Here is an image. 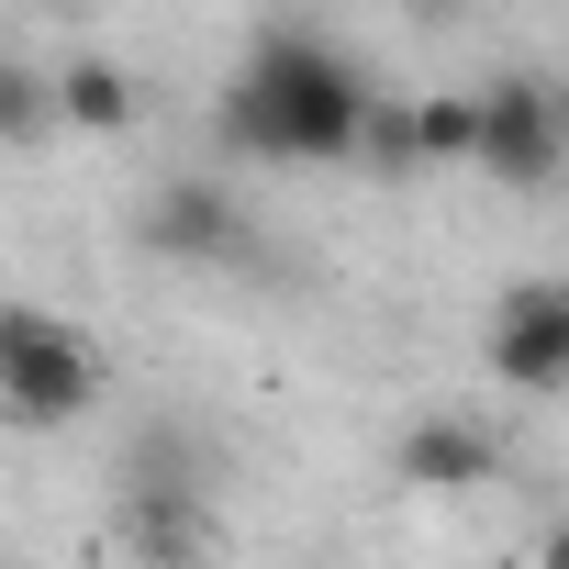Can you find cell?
<instances>
[{"mask_svg": "<svg viewBox=\"0 0 569 569\" xmlns=\"http://www.w3.org/2000/svg\"><path fill=\"white\" fill-rule=\"evenodd\" d=\"M369 79L336 34H302V23H279L246 46L223 112H212V146L223 157H257V168H336L358 157V123H369Z\"/></svg>", "mask_w": 569, "mask_h": 569, "instance_id": "1", "label": "cell"}, {"mask_svg": "<svg viewBox=\"0 0 569 569\" xmlns=\"http://www.w3.org/2000/svg\"><path fill=\"white\" fill-rule=\"evenodd\" d=\"M112 536L134 569H201L212 558V458L190 425H146L112 469Z\"/></svg>", "mask_w": 569, "mask_h": 569, "instance_id": "2", "label": "cell"}, {"mask_svg": "<svg viewBox=\"0 0 569 569\" xmlns=\"http://www.w3.org/2000/svg\"><path fill=\"white\" fill-rule=\"evenodd\" d=\"M101 402V347L90 325L46 313V302H0V425L23 436H57Z\"/></svg>", "mask_w": 569, "mask_h": 569, "instance_id": "3", "label": "cell"}, {"mask_svg": "<svg viewBox=\"0 0 569 569\" xmlns=\"http://www.w3.org/2000/svg\"><path fill=\"white\" fill-rule=\"evenodd\" d=\"M469 168L480 179H502V190H558V168H569V112H558V90L536 79V68H502V79H480L469 90Z\"/></svg>", "mask_w": 569, "mask_h": 569, "instance_id": "4", "label": "cell"}, {"mask_svg": "<svg viewBox=\"0 0 569 569\" xmlns=\"http://www.w3.org/2000/svg\"><path fill=\"white\" fill-rule=\"evenodd\" d=\"M134 246H146L157 268H234V257L257 246V223H246L234 179H212V168H179V179H157V190H146V212H134Z\"/></svg>", "mask_w": 569, "mask_h": 569, "instance_id": "5", "label": "cell"}, {"mask_svg": "<svg viewBox=\"0 0 569 569\" xmlns=\"http://www.w3.org/2000/svg\"><path fill=\"white\" fill-rule=\"evenodd\" d=\"M491 380L525 402L569 391V279H513L491 302Z\"/></svg>", "mask_w": 569, "mask_h": 569, "instance_id": "6", "label": "cell"}, {"mask_svg": "<svg viewBox=\"0 0 569 569\" xmlns=\"http://www.w3.org/2000/svg\"><path fill=\"white\" fill-rule=\"evenodd\" d=\"M391 480H402V491H436V502L491 491V480H502V436H491L480 413H413L402 447H391Z\"/></svg>", "mask_w": 569, "mask_h": 569, "instance_id": "7", "label": "cell"}, {"mask_svg": "<svg viewBox=\"0 0 569 569\" xmlns=\"http://www.w3.org/2000/svg\"><path fill=\"white\" fill-rule=\"evenodd\" d=\"M146 123V79L123 57H68L57 68V134H90V146H123Z\"/></svg>", "mask_w": 569, "mask_h": 569, "instance_id": "8", "label": "cell"}, {"mask_svg": "<svg viewBox=\"0 0 569 569\" xmlns=\"http://www.w3.org/2000/svg\"><path fill=\"white\" fill-rule=\"evenodd\" d=\"M0 146H12V157H46L57 146V68H34L12 46H0Z\"/></svg>", "mask_w": 569, "mask_h": 569, "instance_id": "9", "label": "cell"}, {"mask_svg": "<svg viewBox=\"0 0 569 569\" xmlns=\"http://www.w3.org/2000/svg\"><path fill=\"white\" fill-rule=\"evenodd\" d=\"M402 112H413V168H469V90H436Z\"/></svg>", "mask_w": 569, "mask_h": 569, "instance_id": "10", "label": "cell"}]
</instances>
